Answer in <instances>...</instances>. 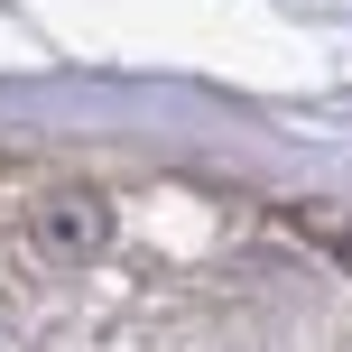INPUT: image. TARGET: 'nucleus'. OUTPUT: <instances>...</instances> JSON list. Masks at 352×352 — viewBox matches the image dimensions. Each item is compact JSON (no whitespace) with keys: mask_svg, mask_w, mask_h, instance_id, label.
<instances>
[{"mask_svg":"<svg viewBox=\"0 0 352 352\" xmlns=\"http://www.w3.org/2000/svg\"><path fill=\"white\" fill-rule=\"evenodd\" d=\"M37 250H47V260H93V250H102V204H93V195H47V204H37Z\"/></svg>","mask_w":352,"mask_h":352,"instance_id":"nucleus-1","label":"nucleus"}]
</instances>
